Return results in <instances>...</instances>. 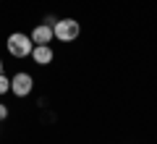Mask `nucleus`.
<instances>
[{"mask_svg":"<svg viewBox=\"0 0 157 144\" xmlns=\"http://www.w3.org/2000/svg\"><path fill=\"white\" fill-rule=\"evenodd\" d=\"M32 42L34 45H50L52 39H55V34H52V26L50 24H37V26L32 29Z\"/></svg>","mask_w":157,"mask_h":144,"instance_id":"20e7f679","label":"nucleus"},{"mask_svg":"<svg viewBox=\"0 0 157 144\" xmlns=\"http://www.w3.org/2000/svg\"><path fill=\"white\" fill-rule=\"evenodd\" d=\"M0 73H3V58H0Z\"/></svg>","mask_w":157,"mask_h":144,"instance_id":"6e6552de","label":"nucleus"},{"mask_svg":"<svg viewBox=\"0 0 157 144\" xmlns=\"http://www.w3.org/2000/svg\"><path fill=\"white\" fill-rule=\"evenodd\" d=\"M32 58L37 66H50L52 63V58H55V53H52V47L50 45H34V50H32Z\"/></svg>","mask_w":157,"mask_h":144,"instance_id":"39448f33","label":"nucleus"},{"mask_svg":"<svg viewBox=\"0 0 157 144\" xmlns=\"http://www.w3.org/2000/svg\"><path fill=\"white\" fill-rule=\"evenodd\" d=\"M52 34H55L58 42H76L78 34H81V24L76 18H58L52 24Z\"/></svg>","mask_w":157,"mask_h":144,"instance_id":"f03ea898","label":"nucleus"},{"mask_svg":"<svg viewBox=\"0 0 157 144\" xmlns=\"http://www.w3.org/2000/svg\"><path fill=\"white\" fill-rule=\"evenodd\" d=\"M6 50L11 53L13 58L24 60V58L32 55L34 42H32V37H29V34H24V32H13V34H8V39H6Z\"/></svg>","mask_w":157,"mask_h":144,"instance_id":"f257e3e1","label":"nucleus"},{"mask_svg":"<svg viewBox=\"0 0 157 144\" xmlns=\"http://www.w3.org/2000/svg\"><path fill=\"white\" fill-rule=\"evenodd\" d=\"M8 113H11V110H8V105H6V102H0V121H6Z\"/></svg>","mask_w":157,"mask_h":144,"instance_id":"0eeeda50","label":"nucleus"},{"mask_svg":"<svg viewBox=\"0 0 157 144\" xmlns=\"http://www.w3.org/2000/svg\"><path fill=\"white\" fill-rule=\"evenodd\" d=\"M6 92H11V79L6 73H0V94H6Z\"/></svg>","mask_w":157,"mask_h":144,"instance_id":"423d86ee","label":"nucleus"},{"mask_svg":"<svg viewBox=\"0 0 157 144\" xmlns=\"http://www.w3.org/2000/svg\"><path fill=\"white\" fill-rule=\"evenodd\" d=\"M34 89V76L26 71H18L16 76H11V94H16V97H26V94H32Z\"/></svg>","mask_w":157,"mask_h":144,"instance_id":"7ed1b4c3","label":"nucleus"}]
</instances>
